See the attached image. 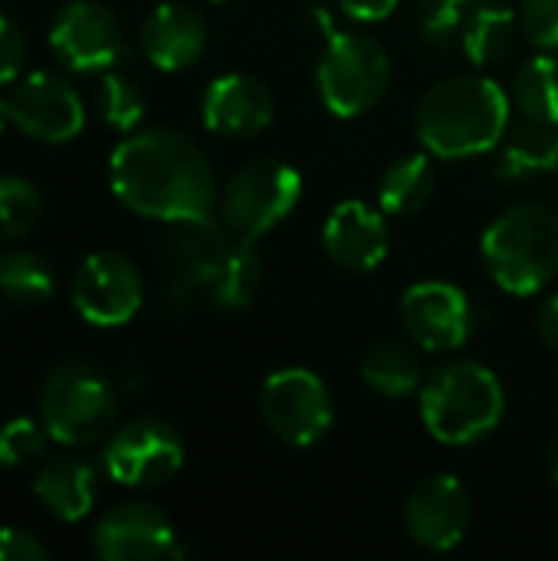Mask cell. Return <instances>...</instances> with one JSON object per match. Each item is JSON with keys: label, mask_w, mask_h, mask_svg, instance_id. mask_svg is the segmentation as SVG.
Returning <instances> with one entry per match:
<instances>
[{"label": "cell", "mask_w": 558, "mask_h": 561, "mask_svg": "<svg viewBox=\"0 0 558 561\" xmlns=\"http://www.w3.org/2000/svg\"><path fill=\"white\" fill-rule=\"evenodd\" d=\"M109 181L115 197L141 217L161 224L214 217V168L201 145L184 131H135L112 151Z\"/></svg>", "instance_id": "1"}, {"label": "cell", "mask_w": 558, "mask_h": 561, "mask_svg": "<svg viewBox=\"0 0 558 561\" xmlns=\"http://www.w3.org/2000/svg\"><path fill=\"white\" fill-rule=\"evenodd\" d=\"M513 99L490 76H451L431 85L418 105L414 128L437 158H474L493 151L510 128Z\"/></svg>", "instance_id": "2"}, {"label": "cell", "mask_w": 558, "mask_h": 561, "mask_svg": "<svg viewBox=\"0 0 558 561\" xmlns=\"http://www.w3.org/2000/svg\"><path fill=\"white\" fill-rule=\"evenodd\" d=\"M483 266L513 296H536L558 276V214L543 204L503 210L483 233Z\"/></svg>", "instance_id": "3"}, {"label": "cell", "mask_w": 558, "mask_h": 561, "mask_svg": "<svg viewBox=\"0 0 558 561\" xmlns=\"http://www.w3.org/2000/svg\"><path fill=\"white\" fill-rule=\"evenodd\" d=\"M503 411L506 391L500 378L487 365L470 358L437 368L421 385V421L434 440L451 447L474 444L497 431Z\"/></svg>", "instance_id": "4"}, {"label": "cell", "mask_w": 558, "mask_h": 561, "mask_svg": "<svg viewBox=\"0 0 558 561\" xmlns=\"http://www.w3.org/2000/svg\"><path fill=\"white\" fill-rule=\"evenodd\" d=\"M316 82L332 115L355 118L385 99L391 82V62L378 39L365 33L329 30Z\"/></svg>", "instance_id": "5"}, {"label": "cell", "mask_w": 558, "mask_h": 561, "mask_svg": "<svg viewBox=\"0 0 558 561\" xmlns=\"http://www.w3.org/2000/svg\"><path fill=\"white\" fill-rule=\"evenodd\" d=\"M303 197L299 171L283 158H253L243 164L220 194V224L240 237L257 243L280 220H286Z\"/></svg>", "instance_id": "6"}, {"label": "cell", "mask_w": 558, "mask_h": 561, "mask_svg": "<svg viewBox=\"0 0 558 561\" xmlns=\"http://www.w3.org/2000/svg\"><path fill=\"white\" fill-rule=\"evenodd\" d=\"M39 408L53 440L66 447H86L112 427L115 388L99 368L86 362H69L46 378Z\"/></svg>", "instance_id": "7"}, {"label": "cell", "mask_w": 558, "mask_h": 561, "mask_svg": "<svg viewBox=\"0 0 558 561\" xmlns=\"http://www.w3.org/2000/svg\"><path fill=\"white\" fill-rule=\"evenodd\" d=\"M260 411L266 427L289 447H312L332 427V394L309 368H280L263 381Z\"/></svg>", "instance_id": "8"}, {"label": "cell", "mask_w": 558, "mask_h": 561, "mask_svg": "<svg viewBox=\"0 0 558 561\" xmlns=\"http://www.w3.org/2000/svg\"><path fill=\"white\" fill-rule=\"evenodd\" d=\"M49 49L72 72H109L128 56L115 13L99 0H69L49 23Z\"/></svg>", "instance_id": "9"}, {"label": "cell", "mask_w": 558, "mask_h": 561, "mask_svg": "<svg viewBox=\"0 0 558 561\" xmlns=\"http://www.w3.org/2000/svg\"><path fill=\"white\" fill-rule=\"evenodd\" d=\"M181 463L184 440L171 424L158 417L122 424L102 450L105 473L122 486H161L181 470Z\"/></svg>", "instance_id": "10"}, {"label": "cell", "mask_w": 558, "mask_h": 561, "mask_svg": "<svg viewBox=\"0 0 558 561\" xmlns=\"http://www.w3.org/2000/svg\"><path fill=\"white\" fill-rule=\"evenodd\" d=\"M145 299V283L138 266L112 250L86 256L72 279V302L76 312L99 329H115L135 319Z\"/></svg>", "instance_id": "11"}, {"label": "cell", "mask_w": 558, "mask_h": 561, "mask_svg": "<svg viewBox=\"0 0 558 561\" xmlns=\"http://www.w3.org/2000/svg\"><path fill=\"white\" fill-rule=\"evenodd\" d=\"M401 322L424 352H454L474 332V306L454 283H414L401 299Z\"/></svg>", "instance_id": "12"}, {"label": "cell", "mask_w": 558, "mask_h": 561, "mask_svg": "<svg viewBox=\"0 0 558 561\" xmlns=\"http://www.w3.org/2000/svg\"><path fill=\"white\" fill-rule=\"evenodd\" d=\"M260 283H263V263H260L253 243L234 237L230 247L204 273H197V276L174 273L168 299L178 309H194L201 302H210L217 309H243L253 302Z\"/></svg>", "instance_id": "13"}, {"label": "cell", "mask_w": 558, "mask_h": 561, "mask_svg": "<svg viewBox=\"0 0 558 561\" xmlns=\"http://www.w3.org/2000/svg\"><path fill=\"white\" fill-rule=\"evenodd\" d=\"M474 523V500L457 477H431L418 483L405 503V529L411 542L431 552H451Z\"/></svg>", "instance_id": "14"}, {"label": "cell", "mask_w": 558, "mask_h": 561, "mask_svg": "<svg viewBox=\"0 0 558 561\" xmlns=\"http://www.w3.org/2000/svg\"><path fill=\"white\" fill-rule=\"evenodd\" d=\"M13 125L39 141H72L86 125V105L79 92L56 72H30L10 95Z\"/></svg>", "instance_id": "15"}, {"label": "cell", "mask_w": 558, "mask_h": 561, "mask_svg": "<svg viewBox=\"0 0 558 561\" xmlns=\"http://www.w3.org/2000/svg\"><path fill=\"white\" fill-rule=\"evenodd\" d=\"M92 546L105 561H158L181 556L171 519L148 503H125L109 510L92 529Z\"/></svg>", "instance_id": "16"}, {"label": "cell", "mask_w": 558, "mask_h": 561, "mask_svg": "<svg viewBox=\"0 0 558 561\" xmlns=\"http://www.w3.org/2000/svg\"><path fill=\"white\" fill-rule=\"evenodd\" d=\"M276 102L263 79L247 72H227L214 79L204 92V125L224 138H250L260 135L273 122Z\"/></svg>", "instance_id": "17"}, {"label": "cell", "mask_w": 558, "mask_h": 561, "mask_svg": "<svg viewBox=\"0 0 558 561\" xmlns=\"http://www.w3.org/2000/svg\"><path fill=\"white\" fill-rule=\"evenodd\" d=\"M322 243L342 270L368 273L388 256V224L365 201H342L326 220Z\"/></svg>", "instance_id": "18"}, {"label": "cell", "mask_w": 558, "mask_h": 561, "mask_svg": "<svg viewBox=\"0 0 558 561\" xmlns=\"http://www.w3.org/2000/svg\"><path fill=\"white\" fill-rule=\"evenodd\" d=\"M141 49L161 72H181L207 53V23L187 3H161L141 23Z\"/></svg>", "instance_id": "19"}, {"label": "cell", "mask_w": 558, "mask_h": 561, "mask_svg": "<svg viewBox=\"0 0 558 561\" xmlns=\"http://www.w3.org/2000/svg\"><path fill=\"white\" fill-rule=\"evenodd\" d=\"M493 151V174L506 184H529L558 171V131L533 118L510 125Z\"/></svg>", "instance_id": "20"}, {"label": "cell", "mask_w": 558, "mask_h": 561, "mask_svg": "<svg viewBox=\"0 0 558 561\" xmlns=\"http://www.w3.org/2000/svg\"><path fill=\"white\" fill-rule=\"evenodd\" d=\"M36 500L62 523H79L95 503V470L79 457H49L33 480Z\"/></svg>", "instance_id": "21"}, {"label": "cell", "mask_w": 558, "mask_h": 561, "mask_svg": "<svg viewBox=\"0 0 558 561\" xmlns=\"http://www.w3.org/2000/svg\"><path fill=\"white\" fill-rule=\"evenodd\" d=\"M520 10H510L503 3H493V0H483L470 20L464 23L460 30V49L470 62L477 66H493L500 59L510 56L516 36H520Z\"/></svg>", "instance_id": "22"}, {"label": "cell", "mask_w": 558, "mask_h": 561, "mask_svg": "<svg viewBox=\"0 0 558 561\" xmlns=\"http://www.w3.org/2000/svg\"><path fill=\"white\" fill-rule=\"evenodd\" d=\"M437 187V171L428 154L398 158L378 181V207L391 217L418 214Z\"/></svg>", "instance_id": "23"}, {"label": "cell", "mask_w": 558, "mask_h": 561, "mask_svg": "<svg viewBox=\"0 0 558 561\" xmlns=\"http://www.w3.org/2000/svg\"><path fill=\"white\" fill-rule=\"evenodd\" d=\"M362 381L382 398H408L424 385L421 358L398 342H375L362 355Z\"/></svg>", "instance_id": "24"}, {"label": "cell", "mask_w": 558, "mask_h": 561, "mask_svg": "<svg viewBox=\"0 0 558 561\" xmlns=\"http://www.w3.org/2000/svg\"><path fill=\"white\" fill-rule=\"evenodd\" d=\"M513 105L523 118L558 128V59L536 56L516 69L513 79Z\"/></svg>", "instance_id": "25"}, {"label": "cell", "mask_w": 558, "mask_h": 561, "mask_svg": "<svg viewBox=\"0 0 558 561\" xmlns=\"http://www.w3.org/2000/svg\"><path fill=\"white\" fill-rule=\"evenodd\" d=\"M56 293V273L53 266L30 250H7L0 253V296L13 299L20 306H39L49 302Z\"/></svg>", "instance_id": "26"}, {"label": "cell", "mask_w": 558, "mask_h": 561, "mask_svg": "<svg viewBox=\"0 0 558 561\" xmlns=\"http://www.w3.org/2000/svg\"><path fill=\"white\" fill-rule=\"evenodd\" d=\"M148 99L141 92V85L135 79H128L125 72L109 69L99 82V112L102 118L118 128V131H132L141 118H145Z\"/></svg>", "instance_id": "27"}, {"label": "cell", "mask_w": 558, "mask_h": 561, "mask_svg": "<svg viewBox=\"0 0 558 561\" xmlns=\"http://www.w3.org/2000/svg\"><path fill=\"white\" fill-rule=\"evenodd\" d=\"M39 214H43V197L26 178H0V243L30 233Z\"/></svg>", "instance_id": "28"}, {"label": "cell", "mask_w": 558, "mask_h": 561, "mask_svg": "<svg viewBox=\"0 0 558 561\" xmlns=\"http://www.w3.org/2000/svg\"><path fill=\"white\" fill-rule=\"evenodd\" d=\"M483 0H414V13H418V30L421 36L437 46L447 49L451 43L460 39L464 23L470 20V13L480 7Z\"/></svg>", "instance_id": "29"}, {"label": "cell", "mask_w": 558, "mask_h": 561, "mask_svg": "<svg viewBox=\"0 0 558 561\" xmlns=\"http://www.w3.org/2000/svg\"><path fill=\"white\" fill-rule=\"evenodd\" d=\"M46 424L16 417L0 427V467H20L36 460L46 450Z\"/></svg>", "instance_id": "30"}, {"label": "cell", "mask_w": 558, "mask_h": 561, "mask_svg": "<svg viewBox=\"0 0 558 561\" xmlns=\"http://www.w3.org/2000/svg\"><path fill=\"white\" fill-rule=\"evenodd\" d=\"M520 26L539 49L558 53V0H523Z\"/></svg>", "instance_id": "31"}, {"label": "cell", "mask_w": 558, "mask_h": 561, "mask_svg": "<svg viewBox=\"0 0 558 561\" xmlns=\"http://www.w3.org/2000/svg\"><path fill=\"white\" fill-rule=\"evenodd\" d=\"M23 62H26V36L16 26V20L0 13V85L13 82Z\"/></svg>", "instance_id": "32"}, {"label": "cell", "mask_w": 558, "mask_h": 561, "mask_svg": "<svg viewBox=\"0 0 558 561\" xmlns=\"http://www.w3.org/2000/svg\"><path fill=\"white\" fill-rule=\"evenodd\" d=\"M46 546L26 529H0V561H39Z\"/></svg>", "instance_id": "33"}, {"label": "cell", "mask_w": 558, "mask_h": 561, "mask_svg": "<svg viewBox=\"0 0 558 561\" xmlns=\"http://www.w3.org/2000/svg\"><path fill=\"white\" fill-rule=\"evenodd\" d=\"M345 16L358 20V23H378V20H388L401 0H339Z\"/></svg>", "instance_id": "34"}, {"label": "cell", "mask_w": 558, "mask_h": 561, "mask_svg": "<svg viewBox=\"0 0 558 561\" xmlns=\"http://www.w3.org/2000/svg\"><path fill=\"white\" fill-rule=\"evenodd\" d=\"M536 332H539V339H543L549 348H556L558 352V293L556 296H549V299L539 306V312H536Z\"/></svg>", "instance_id": "35"}, {"label": "cell", "mask_w": 558, "mask_h": 561, "mask_svg": "<svg viewBox=\"0 0 558 561\" xmlns=\"http://www.w3.org/2000/svg\"><path fill=\"white\" fill-rule=\"evenodd\" d=\"M13 125V108H10V99L0 95V135Z\"/></svg>", "instance_id": "36"}, {"label": "cell", "mask_w": 558, "mask_h": 561, "mask_svg": "<svg viewBox=\"0 0 558 561\" xmlns=\"http://www.w3.org/2000/svg\"><path fill=\"white\" fill-rule=\"evenodd\" d=\"M549 477H553V483L558 486V440L553 444V450H549Z\"/></svg>", "instance_id": "37"}, {"label": "cell", "mask_w": 558, "mask_h": 561, "mask_svg": "<svg viewBox=\"0 0 558 561\" xmlns=\"http://www.w3.org/2000/svg\"><path fill=\"white\" fill-rule=\"evenodd\" d=\"M214 3H224V0H214Z\"/></svg>", "instance_id": "38"}]
</instances>
